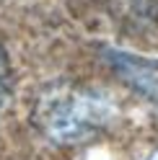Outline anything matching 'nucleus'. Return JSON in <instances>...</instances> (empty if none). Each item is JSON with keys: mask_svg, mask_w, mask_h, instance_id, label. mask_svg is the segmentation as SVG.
<instances>
[{"mask_svg": "<svg viewBox=\"0 0 158 160\" xmlns=\"http://www.w3.org/2000/svg\"><path fill=\"white\" fill-rule=\"evenodd\" d=\"M36 124L57 142H75L101 124V108L83 91L57 85L36 103Z\"/></svg>", "mask_w": 158, "mask_h": 160, "instance_id": "nucleus-1", "label": "nucleus"}, {"mask_svg": "<svg viewBox=\"0 0 158 160\" xmlns=\"http://www.w3.org/2000/svg\"><path fill=\"white\" fill-rule=\"evenodd\" d=\"M8 91H11V62H8L5 49L0 47V108L8 98Z\"/></svg>", "mask_w": 158, "mask_h": 160, "instance_id": "nucleus-2", "label": "nucleus"}]
</instances>
